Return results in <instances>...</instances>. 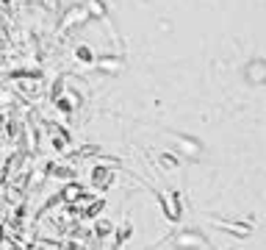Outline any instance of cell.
I'll list each match as a JSON object with an SVG mask.
<instances>
[{"instance_id":"cell-1","label":"cell","mask_w":266,"mask_h":250,"mask_svg":"<svg viewBox=\"0 0 266 250\" xmlns=\"http://www.w3.org/2000/svg\"><path fill=\"white\" fill-rule=\"evenodd\" d=\"M200 242H206V236L200 234V231H180L175 236L177 250H194V248H200Z\"/></svg>"},{"instance_id":"cell-3","label":"cell","mask_w":266,"mask_h":250,"mask_svg":"<svg viewBox=\"0 0 266 250\" xmlns=\"http://www.w3.org/2000/svg\"><path fill=\"white\" fill-rule=\"evenodd\" d=\"M155 161H158L164 170H177V167H180V161H177L172 153H161V156H155Z\"/></svg>"},{"instance_id":"cell-4","label":"cell","mask_w":266,"mask_h":250,"mask_svg":"<svg viewBox=\"0 0 266 250\" xmlns=\"http://www.w3.org/2000/svg\"><path fill=\"white\" fill-rule=\"evenodd\" d=\"M111 231H114V225H111L108 219H97V228H94V234H97L100 239H103V236H108Z\"/></svg>"},{"instance_id":"cell-2","label":"cell","mask_w":266,"mask_h":250,"mask_svg":"<svg viewBox=\"0 0 266 250\" xmlns=\"http://www.w3.org/2000/svg\"><path fill=\"white\" fill-rule=\"evenodd\" d=\"M111 181H114L111 170H94V178H91V184H94V187H108Z\"/></svg>"}]
</instances>
